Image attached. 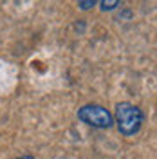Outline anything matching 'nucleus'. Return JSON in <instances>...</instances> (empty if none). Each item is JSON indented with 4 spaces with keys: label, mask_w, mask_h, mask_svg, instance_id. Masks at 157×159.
I'll use <instances>...</instances> for the list:
<instances>
[{
    "label": "nucleus",
    "mask_w": 157,
    "mask_h": 159,
    "mask_svg": "<svg viewBox=\"0 0 157 159\" xmlns=\"http://www.w3.org/2000/svg\"><path fill=\"white\" fill-rule=\"evenodd\" d=\"M114 123L118 125V130L121 136L125 138H132L136 136L143 123H145V114L143 110L139 109L137 105L134 103H128V101H123V103H118L116 105V114H114Z\"/></svg>",
    "instance_id": "nucleus-1"
},
{
    "label": "nucleus",
    "mask_w": 157,
    "mask_h": 159,
    "mask_svg": "<svg viewBox=\"0 0 157 159\" xmlns=\"http://www.w3.org/2000/svg\"><path fill=\"white\" fill-rule=\"evenodd\" d=\"M76 116L81 123H85L92 129H99L105 130L110 129L114 125V116L108 109H105L103 105H98V103H87L83 105L81 109H78Z\"/></svg>",
    "instance_id": "nucleus-2"
},
{
    "label": "nucleus",
    "mask_w": 157,
    "mask_h": 159,
    "mask_svg": "<svg viewBox=\"0 0 157 159\" xmlns=\"http://www.w3.org/2000/svg\"><path fill=\"white\" fill-rule=\"evenodd\" d=\"M98 2H99V7H101V11L108 13V11L118 9V6H119V2H121V0H98Z\"/></svg>",
    "instance_id": "nucleus-3"
},
{
    "label": "nucleus",
    "mask_w": 157,
    "mask_h": 159,
    "mask_svg": "<svg viewBox=\"0 0 157 159\" xmlns=\"http://www.w3.org/2000/svg\"><path fill=\"white\" fill-rule=\"evenodd\" d=\"M76 4H78V9L90 11V9H94V7H96L98 0H76Z\"/></svg>",
    "instance_id": "nucleus-4"
},
{
    "label": "nucleus",
    "mask_w": 157,
    "mask_h": 159,
    "mask_svg": "<svg viewBox=\"0 0 157 159\" xmlns=\"http://www.w3.org/2000/svg\"><path fill=\"white\" fill-rule=\"evenodd\" d=\"M16 159H34V157H33V156H29V154H27V156H20V157H16Z\"/></svg>",
    "instance_id": "nucleus-5"
}]
</instances>
